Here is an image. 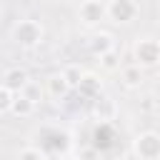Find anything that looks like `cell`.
<instances>
[{"instance_id":"cell-1","label":"cell","mask_w":160,"mask_h":160,"mask_svg":"<svg viewBox=\"0 0 160 160\" xmlns=\"http://www.w3.org/2000/svg\"><path fill=\"white\" fill-rule=\"evenodd\" d=\"M10 38H12V42H15L18 48L32 50V48L42 45V40H45V28H42V22L35 20V18H22V20H18V22L10 28Z\"/></svg>"},{"instance_id":"cell-11","label":"cell","mask_w":160,"mask_h":160,"mask_svg":"<svg viewBox=\"0 0 160 160\" xmlns=\"http://www.w3.org/2000/svg\"><path fill=\"white\" fill-rule=\"evenodd\" d=\"M142 80H145V75H142V68H138L135 62H132V65H125V68H120V82H122L128 90H135V88H140V85H142Z\"/></svg>"},{"instance_id":"cell-9","label":"cell","mask_w":160,"mask_h":160,"mask_svg":"<svg viewBox=\"0 0 160 160\" xmlns=\"http://www.w3.org/2000/svg\"><path fill=\"white\" fill-rule=\"evenodd\" d=\"M75 92H78L80 98H85V100L100 98V95H102V80H100V75H98V72H85Z\"/></svg>"},{"instance_id":"cell-17","label":"cell","mask_w":160,"mask_h":160,"mask_svg":"<svg viewBox=\"0 0 160 160\" xmlns=\"http://www.w3.org/2000/svg\"><path fill=\"white\" fill-rule=\"evenodd\" d=\"M42 92H45V90H42V88H40V85H38L35 80H30V85H28V88L22 90V95H25L28 100H32L35 105H38V102L42 100Z\"/></svg>"},{"instance_id":"cell-13","label":"cell","mask_w":160,"mask_h":160,"mask_svg":"<svg viewBox=\"0 0 160 160\" xmlns=\"http://www.w3.org/2000/svg\"><path fill=\"white\" fill-rule=\"evenodd\" d=\"M62 78H65V82L70 85V90H78V85H80V80H82V75L88 72V70H82L78 62H70V65H65L62 70Z\"/></svg>"},{"instance_id":"cell-2","label":"cell","mask_w":160,"mask_h":160,"mask_svg":"<svg viewBox=\"0 0 160 160\" xmlns=\"http://www.w3.org/2000/svg\"><path fill=\"white\" fill-rule=\"evenodd\" d=\"M132 60H135V65L142 68V70L160 65V40H158V38H150V35L138 38V40L132 42Z\"/></svg>"},{"instance_id":"cell-7","label":"cell","mask_w":160,"mask_h":160,"mask_svg":"<svg viewBox=\"0 0 160 160\" xmlns=\"http://www.w3.org/2000/svg\"><path fill=\"white\" fill-rule=\"evenodd\" d=\"M85 45H88V52L95 55V58H102L105 52L118 50V48H115V35L108 32V30H95V32L85 40Z\"/></svg>"},{"instance_id":"cell-16","label":"cell","mask_w":160,"mask_h":160,"mask_svg":"<svg viewBox=\"0 0 160 160\" xmlns=\"http://www.w3.org/2000/svg\"><path fill=\"white\" fill-rule=\"evenodd\" d=\"M72 158H75V160H100V150H98L95 145H82V148L75 150Z\"/></svg>"},{"instance_id":"cell-19","label":"cell","mask_w":160,"mask_h":160,"mask_svg":"<svg viewBox=\"0 0 160 160\" xmlns=\"http://www.w3.org/2000/svg\"><path fill=\"white\" fill-rule=\"evenodd\" d=\"M62 160H75V158H62Z\"/></svg>"},{"instance_id":"cell-8","label":"cell","mask_w":160,"mask_h":160,"mask_svg":"<svg viewBox=\"0 0 160 160\" xmlns=\"http://www.w3.org/2000/svg\"><path fill=\"white\" fill-rule=\"evenodd\" d=\"M30 80H32V78H30V72H28L25 68H8L0 85H5L12 95H20V92L30 85Z\"/></svg>"},{"instance_id":"cell-12","label":"cell","mask_w":160,"mask_h":160,"mask_svg":"<svg viewBox=\"0 0 160 160\" xmlns=\"http://www.w3.org/2000/svg\"><path fill=\"white\" fill-rule=\"evenodd\" d=\"M35 108H38V105H35L32 100H28V98L20 92V95L12 98V108H10V112H12L15 118H30V115L35 112Z\"/></svg>"},{"instance_id":"cell-3","label":"cell","mask_w":160,"mask_h":160,"mask_svg":"<svg viewBox=\"0 0 160 160\" xmlns=\"http://www.w3.org/2000/svg\"><path fill=\"white\" fill-rule=\"evenodd\" d=\"M132 155L138 160H160V132L142 130L132 138Z\"/></svg>"},{"instance_id":"cell-20","label":"cell","mask_w":160,"mask_h":160,"mask_svg":"<svg viewBox=\"0 0 160 160\" xmlns=\"http://www.w3.org/2000/svg\"><path fill=\"white\" fill-rule=\"evenodd\" d=\"M0 15H2V5H0Z\"/></svg>"},{"instance_id":"cell-15","label":"cell","mask_w":160,"mask_h":160,"mask_svg":"<svg viewBox=\"0 0 160 160\" xmlns=\"http://www.w3.org/2000/svg\"><path fill=\"white\" fill-rule=\"evenodd\" d=\"M98 62H100V68H102V70H108V72H115V70H120V52H118V50H112V52H105L102 58H98Z\"/></svg>"},{"instance_id":"cell-5","label":"cell","mask_w":160,"mask_h":160,"mask_svg":"<svg viewBox=\"0 0 160 160\" xmlns=\"http://www.w3.org/2000/svg\"><path fill=\"white\" fill-rule=\"evenodd\" d=\"M78 20L82 28H98L102 20H108V12H105V2L100 0H85L78 5Z\"/></svg>"},{"instance_id":"cell-10","label":"cell","mask_w":160,"mask_h":160,"mask_svg":"<svg viewBox=\"0 0 160 160\" xmlns=\"http://www.w3.org/2000/svg\"><path fill=\"white\" fill-rule=\"evenodd\" d=\"M45 92H48L52 100H62V98L70 92V85L65 82L62 72H52V75H48V80H45Z\"/></svg>"},{"instance_id":"cell-4","label":"cell","mask_w":160,"mask_h":160,"mask_svg":"<svg viewBox=\"0 0 160 160\" xmlns=\"http://www.w3.org/2000/svg\"><path fill=\"white\" fill-rule=\"evenodd\" d=\"M105 12H108V20H112L115 25H130L140 15V2H135V0H110V2H105Z\"/></svg>"},{"instance_id":"cell-14","label":"cell","mask_w":160,"mask_h":160,"mask_svg":"<svg viewBox=\"0 0 160 160\" xmlns=\"http://www.w3.org/2000/svg\"><path fill=\"white\" fill-rule=\"evenodd\" d=\"M15 160H48V152L42 148H35V145H28L22 150H18Z\"/></svg>"},{"instance_id":"cell-6","label":"cell","mask_w":160,"mask_h":160,"mask_svg":"<svg viewBox=\"0 0 160 160\" xmlns=\"http://www.w3.org/2000/svg\"><path fill=\"white\" fill-rule=\"evenodd\" d=\"M118 112H120V108H118V100L112 98V95H100V98H95L92 100V118L100 122V125H108V122H112L115 118H118Z\"/></svg>"},{"instance_id":"cell-18","label":"cell","mask_w":160,"mask_h":160,"mask_svg":"<svg viewBox=\"0 0 160 160\" xmlns=\"http://www.w3.org/2000/svg\"><path fill=\"white\" fill-rule=\"evenodd\" d=\"M12 92L5 88V85H0V115H5V112H10V108H12Z\"/></svg>"}]
</instances>
